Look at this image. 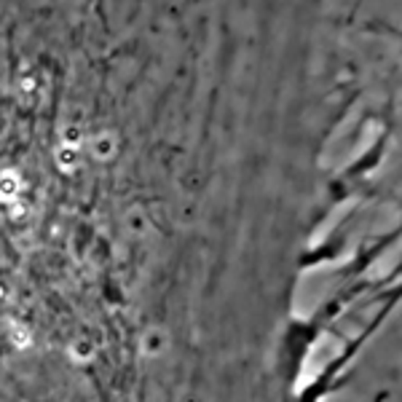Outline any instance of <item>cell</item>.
I'll use <instances>...</instances> for the list:
<instances>
[{
	"label": "cell",
	"mask_w": 402,
	"mask_h": 402,
	"mask_svg": "<svg viewBox=\"0 0 402 402\" xmlns=\"http://www.w3.org/2000/svg\"><path fill=\"white\" fill-rule=\"evenodd\" d=\"M115 150H118V140L113 132H100L89 140V153L97 161H110L115 156Z\"/></svg>",
	"instance_id": "obj_1"
},
{
	"label": "cell",
	"mask_w": 402,
	"mask_h": 402,
	"mask_svg": "<svg viewBox=\"0 0 402 402\" xmlns=\"http://www.w3.org/2000/svg\"><path fill=\"white\" fill-rule=\"evenodd\" d=\"M167 333L161 330V327H150L145 335H143V344H140V349H143V354L145 357H158V354H164L167 351Z\"/></svg>",
	"instance_id": "obj_2"
},
{
	"label": "cell",
	"mask_w": 402,
	"mask_h": 402,
	"mask_svg": "<svg viewBox=\"0 0 402 402\" xmlns=\"http://www.w3.org/2000/svg\"><path fill=\"white\" fill-rule=\"evenodd\" d=\"M22 190V180L14 169L0 172V201H14Z\"/></svg>",
	"instance_id": "obj_3"
},
{
	"label": "cell",
	"mask_w": 402,
	"mask_h": 402,
	"mask_svg": "<svg viewBox=\"0 0 402 402\" xmlns=\"http://www.w3.org/2000/svg\"><path fill=\"white\" fill-rule=\"evenodd\" d=\"M56 167L62 169V172H73L76 167H81V148H73V145H59L56 148Z\"/></svg>",
	"instance_id": "obj_4"
}]
</instances>
